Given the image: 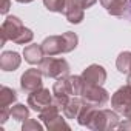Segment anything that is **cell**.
<instances>
[{"mask_svg":"<svg viewBox=\"0 0 131 131\" xmlns=\"http://www.w3.org/2000/svg\"><path fill=\"white\" fill-rule=\"evenodd\" d=\"M39 70L43 73L45 77L49 79H60L70 76V63L65 59H56L54 56L43 57V60L39 63Z\"/></svg>","mask_w":131,"mask_h":131,"instance_id":"1","label":"cell"},{"mask_svg":"<svg viewBox=\"0 0 131 131\" xmlns=\"http://www.w3.org/2000/svg\"><path fill=\"white\" fill-rule=\"evenodd\" d=\"M119 113L114 110H100L97 108L86 128L94 131H110L119 126Z\"/></svg>","mask_w":131,"mask_h":131,"instance_id":"2","label":"cell"},{"mask_svg":"<svg viewBox=\"0 0 131 131\" xmlns=\"http://www.w3.org/2000/svg\"><path fill=\"white\" fill-rule=\"evenodd\" d=\"M80 97L88 105H93L97 108L105 106L110 102V94L102 85H93V83H86V82H85V86L82 90Z\"/></svg>","mask_w":131,"mask_h":131,"instance_id":"3","label":"cell"},{"mask_svg":"<svg viewBox=\"0 0 131 131\" xmlns=\"http://www.w3.org/2000/svg\"><path fill=\"white\" fill-rule=\"evenodd\" d=\"M52 100H54L52 91H49L48 88L42 86V88L29 93V96H28V106H31V110H34L37 113H42L43 110H46L48 106L52 105Z\"/></svg>","mask_w":131,"mask_h":131,"instance_id":"4","label":"cell"},{"mask_svg":"<svg viewBox=\"0 0 131 131\" xmlns=\"http://www.w3.org/2000/svg\"><path fill=\"white\" fill-rule=\"evenodd\" d=\"M23 29V23L19 17L16 16H8L2 26H0V36H2V42H0V46H3L8 40H16V37L19 36V32Z\"/></svg>","mask_w":131,"mask_h":131,"instance_id":"5","label":"cell"},{"mask_svg":"<svg viewBox=\"0 0 131 131\" xmlns=\"http://www.w3.org/2000/svg\"><path fill=\"white\" fill-rule=\"evenodd\" d=\"M52 96H54L52 103L57 105L60 110L67 105V102L73 97V91H71V86H70L68 76L57 79V82L52 85Z\"/></svg>","mask_w":131,"mask_h":131,"instance_id":"6","label":"cell"},{"mask_svg":"<svg viewBox=\"0 0 131 131\" xmlns=\"http://www.w3.org/2000/svg\"><path fill=\"white\" fill-rule=\"evenodd\" d=\"M43 73L39 70V68H29L26 70L22 77H20V88L25 91V93H32L39 88H42L43 85Z\"/></svg>","mask_w":131,"mask_h":131,"instance_id":"7","label":"cell"},{"mask_svg":"<svg viewBox=\"0 0 131 131\" xmlns=\"http://www.w3.org/2000/svg\"><path fill=\"white\" fill-rule=\"evenodd\" d=\"M111 106L116 113L125 116V113L131 108V86H120L111 96Z\"/></svg>","mask_w":131,"mask_h":131,"instance_id":"8","label":"cell"},{"mask_svg":"<svg viewBox=\"0 0 131 131\" xmlns=\"http://www.w3.org/2000/svg\"><path fill=\"white\" fill-rule=\"evenodd\" d=\"M82 77L86 83H93V85H103L106 82V70L102 65L93 63L90 67H86L82 73Z\"/></svg>","mask_w":131,"mask_h":131,"instance_id":"9","label":"cell"},{"mask_svg":"<svg viewBox=\"0 0 131 131\" xmlns=\"http://www.w3.org/2000/svg\"><path fill=\"white\" fill-rule=\"evenodd\" d=\"M22 63V57L16 51H3L0 56V68L2 71H16Z\"/></svg>","mask_w":131,"mask_h":131,"instance_id":"10","label":"cell"},{"mask_svg":"<svg viewBox=\"0 0 131 131\" xmlns=\"http://www.w3.org/2000/svg\"><path fill=\"white\" fill-rule=\"evenodd\" d=\"M63 16L67 17V20L70 23L77 25V23H80L83 20V16L85 14H83V8L79 5L77 0H67V6H65Z\"/></svg>","mask_w":131,"mask_h":131,"instance_id":"11","label":"cell"},{"mask_svg":"<svg viewBox=\"0 0 131 131\" xmlns=\"http://www.w3.org/2000/svg\"><path fill=\"white\" fill-rule=\"evenodd\" d=\"M45 56H59L63 52V37L62 36H49L42 43Z\"/></svg>","mask_w":131,"mask_h":131,"instance_id":"12","label":"cell"},{"mask_svg":"<svg viewBox=\"0 0 131 131\" xmlns=\"http://www.w3.org/2000/svg\"><path fill=\"white\" fill-rule=\"evenodd\" d=\"M83 106H85V100L80 96H73L67 102V105L62 108V113L67 119H77Z\"/></svg>","mask_w":131,"mask_h":131,"instance_id":"13","label":"cell"},{"mask_svg":"<svg viewBox=\"0 0 131 131\" xmlns=\"http://www.w3.org/2000/svg\"><path fill=\"white\" fill-rule=\"evenodd\" d=\"M23 57H25V62H28L29 65H39L45 57L42 45H37V43L26 45L23 49Z\"/></svg>","mask_w":131,"mask_h":131,"instance_id":"14","label":"cell"},{"mask_svg":"<svg viewBox=\"0 0 131 131\" xmlns=\"http://www.w3.org/2000/svg\"><path fill=\"white\" fill-rule=\"evenodd\" d=\"M17 100V93L16 90L9 86H2L0 88V108H9Z\"/></svg>","mask_w":131,"mask_h":131,"instance_id":"15","label":"cell"},{"mask_svg":"<svg viewBox=\"0 0 131 131\" xmlns=\"http://www.w3.org/2000/svg\"><path fill=\"white\" fill-rule=\"evenodd\" d=\"M116 67L122 74H128L131 71V51H123L117 56Z\"/></svg>","mask_w":131,"mask_h":131,"instance_id":"16","label":"cell"},{"mask_svg":"<svg viewBox=\"0 0 131 131\" xmlns=\"http://www.w3.org/2000/svg\"><path fill=\"white\" fill-rule=\"evenodd\" d=\"M9 114L14 120L17 122H25L26 119H29V108L25 106L23 103H16L9 108Z\"/></svg>","mask_w":131,"mask_h":131,"instance_id":"17","label":"cell"},{"mask_svg":"<svg viewBox=\"0 0 131 131\" xmlns=\"http://www.w3.org/2000/svg\"><path fill=\"white\" fill-rule=\"evenodd\" d=\"M63 37V54H67V52H71L77 48V43H79V37L76 32L73 31H67V32H63L62 34Z\"/></svg>","mask_w":131,"mask_h":131,"instance_id":"18","label":"cell"},{"mask_svg":"<svg viewBox=\"0 0 131 131\" xmlns=\"http://www.w3.org/2000/svg\"><path fill=\"white\" fill-rule=\"evenodd\" d=\"M128 8H129V2H128V0H114L106 11H108L111 16L120 17V16H123V14L128 11Z\"/></svg>","mask_w":131,"mask_h":131,"instance_id":"19","label":"cell"},{"mask_svg":"<svg viewBox=\"0 0 131 131\" xmlns=\"http://www.w3.org/2000/svg\"><path fill=\"white\" fill-rule=\"evenodd\" d=\"M67 119V117H65ZM60 114L59 116H56V117H52L51 120H48V122H45L43 125H45V128L46 129H49V131H56V129H71V126L67 123V120H65Z\"/></svg>","mask_w":131,"mask_h":131,"instance_id":"20","label":"cell"},{"mask_svg":"<svg viewBox=\"0 0 131 131\" xmlns=\"http://www.w3.org/2000/svg\"><path fill=\"white\" fill-rule=\"evenodd\" d=\"M43 5L48 11L51 13H65V6H67V0H43Z\"/></svg>","mask_w":131,"mask_h":131,"instance_id":"21","label":"cell"},{"mask_svg":"<svg viewBox=\"0 0 131 131\" xmlns=\"http://www.w3.org/2000/svg\"><path fill=\"white\" fill-rule=\"evenodd\" d=\"M68 80H70V86H71L73 96H80L82 94V90L85 86L83 77L82 76H68Z\"/></svg>","mask_w":131,"mask_h":131,"instance_id":"22","label":"cell"},{"mask_svg":"<svg viewBox=\"0 0 131 131\" xmlns=\"http://www.w3.org/2000/svg\"><path fill=\"white\" fill-rule=\"evenodd\" d=\"M32 39H34V32H32L29 28H25V26H23V29H22V31L19 32V36L16 37L14 43H17V45H26V43L32 42Z\"/></svg>","mask_w":131,"mask_h":131,"instance_id":"23","label":"cell"},{"mask_svg":"<svg viewBox=\"0 0 131 131\" xmlns=\"http://www.w3.org/2000/svg\"><path fill=\"white\" fill-rule=\"evenodd\" d=\"M22 129L23 131H42L43 125L40 122H37L36 119H26L22 125Z\"/></svg>","mask_w":131,"mask_h":131,"instance_id":"24","label":"cell"},{"mask_svg":"<svg viewBox=\"0 0 131 131\" xmlns=\"http://www.w3.org/2000/svg\"><path fill=\"white\" fill-rule=\"evenodd\" d=\"M9 116H11L9 114V108H0V123H2V125L8 120Z\"/></svg>","mask_w":131,"mask_h":131,"instance_id":"25","label":"cell"},{"mask_svg":"<svg viewBox=\"0 0 131 131\" xmlns=\"http://www.w3.org/2000/svg\"><path fill=\"white\" fill-rule=\"evenodd\" d=\"M77 2H79V5H80L83 9H86V8H91L93 5H96L97 0H77Z\"/></svg>","mask_w":131,"mask_h":131,"instance_id":"26","label":"cell"},{"mask_svg":"<svg viewBox=\"0 0 131 131\" xmlns=\"http://www.w3.org/2000/svg\"><path fill=\"white\" fill-rule=\"evenodd\" d=\"M9 6H11V2L9 0H2V6H0V13L2 14H6L9 11Z\"/></svg>","mask_w":131,"mask_h":131,"instance_id":"27","label":"cell"},{"mask_svg":"<svg viewBox=\"0 0 131 131\" xmlns=\"http://www.w3.org/2000/svg\"><path fill=\"white\" fill-rule=\"evenodd\" d=\"M117 128H120V129H131V120L129 119H125L122 123H119Z\"/></svg>","mask_w":131,"mask_h":131,"instance_id":"28","label":"cell"},{"mask_svg":"<svg viewBox=\"0 0 131 131\" xmlns=\"http://www.w3.org/2000/svg\"><path fill=\"white\" fill-rule=\"evenodd\" d=\"M99 2H100V5H102L105 9H108V8H110V5L114 2V0H99Z\"/></svg>","mask_w":131,"mask_h":131,"instance_id":"29","label":"cell"},{"mask_svg":"<svg viewBox=\"0 0 131 131\" xmlns=\"http://www.w3.org/2000/svg\"><path fill=\"white\" fill-rule=\"evenodd\" d=\"M126 85H128V86H131V71L128 73V77H126Z\"/></svg>","mask_w":131,"mask_h":131,"instance_id":"30","label":"cell"},{"mask_svg":"<svg viewBox=\"0 0 131 131\" xmlns=\"http://www.w3.org/2000/svg\"><path fill=\"white\" fill-rule=\"evenodd\" d=\"M125 117H126V119H129V120H131V108H129V110H128V111H126V113H125Z\"/></svg>","mask_w":131,"mask_h":131,"instance_id":"31","label":"cell"},{"mask_svg":"<svg viewBox=\"0 0 131 131\" xmlns=\"http://www.w3.org/2000/svg\"><path fill=\"white\" fill-rule=\"evenodd\" d=\"M16 2H19V3H31L34 0H16Z\"/></svg>","mask_w":131,"mask_h":131,"instance_id":"32","label":"cell"}]
</instances>
